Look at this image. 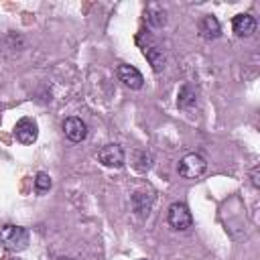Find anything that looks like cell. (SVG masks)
<instances>
[{
    "label": "cell",
    "instance_id": "obj_16",
    "mask_svg": "<svg viewBox=\"0 0 260 260\" xmlns=\"http://www.w3.org/2000/svg\"><path fill=\"white\" fill-rule=\"evenodd\" d=\"M4 260H20V258H4Z\"/></svg>",
    "mask_w": 260,
    "mask_h": 260
},
{
    "label": "cell",
    "instance_id": "obj_14",
    "mask_svg": "<svg viewBox=\"0 0 260 260\" xmlns=\"http://www.w3.org/2000/svg\"><path fill=\"white\" fill-rule=\"evenodd\" d=\"M51 177L47 175V173H39L37 177H35V189H37V193H47L49 189H51Z\"/></svg>",
    "mask_w": 260,
    "mask_h": 260
},
{
    "label": "cell",
    "instance_id": "obj_17",
    "mask_svg": "<svg viewBox=\"0 0 260 260\" xmlns=\"http://www.w3.org/2000/svg\"><path fill=\"white\" fill-rule=\"evenodd\" d=\"M57 260H71V258H57Z\"/></svg>",
    "mask_w": 260,
    "mask_h": 260
},
{
    "label": "cell",
    "instance_id": "obj_15",
    "mask_svg": "<svg viewBox=\"0 0 260 260\" xmlns=\"http://www.w3.org/2000/svg\"><path fill=\"white\" fill-rule=\"evenodd\" d=\"M252 183H254V185L258 187V167H256V169L252 171Z\"/></svg>",
    "mask_w": 260,
    "mask_h": 260
},
{
    "label": "cell",
    "instance_id": "obj_9",
    "mask_svg": "<svg viewBox=\"0 0 260 260\" xmlns=\"http://www.w3.org/2000/svg\"><path fill=\"white\" fill-rule=\"evenodd\" d=\"M232 28L238 37H250L256 30V20L250 14H236L232 20Z\"/></svg>",
    "mask_w": 260,
    "mask_h": 260
},
{
    "label": "cell",
    "instance_id": "obj_1",
    "mask_svg": "<svg viewBox=\"0 0 260 260\" xmlns=\"http://www.w3.org/2000/svg\"><path fill=\"white\" fill-rule=\"evenodd\" d=\"M0 242L12 252H20L28 244V232L20 225H4L0 230Z\"/></svg>",
    "mask_w": 260,
    "mask_h": 260
},
{
    "label": "cell",
    "instance_id": "obj_6",
    "mask_svg": "<svg viewBox=\"0 0 260 260\" xmlns=\"http://www.w3.org/2000/svg\"><path fill=\"white\" fill-rule=\"evenodd\" d=\"M118 79H120L126 87H130V89H140L142 83H144L142 73H140L134 65H126V63L118 65Z\"/></svg>",
    "mask_w": 260,
    "mask_h": 260
},
{
    "label": "cell",
    "instance_id": "obj_2",
    "mask_svg": "<svg viewBox=\"0 0 260 260\" xmlns=\"http://www.w3.org/2000/svg\"><path fill=\"white\" fill-rule=\"evenodd\" d=\"M205 167H207L205 158L201 154H197V152H191V154H185L179 160L177 169H179V175L183 179H197V177H201L205 173Z\"/></svg>",
    "mask_w": 260,
    "mask_h": 260
},
{
    "label": "cell",
    "instance_id": "obj_5",
    "mask_svg": "<svg viewBox=\"0 0 260 260\" xmlns=\"http://www.w3.org/2000/svg\"><path fill=\"white\" fill-rule=\"evenodd\" d=\"M98 160L104 165V167H122L124 165V150L120 144H106L98 150Z\"/></svg>",
    "mask_w": 260,
    "mask_h": 260
},
{
    "label": "cell",
    "instance_id": "obj_10",
    "mask_svg": "<svg viewBox=\"0 0 260 260\" xmlns=\"http://www.w3.org/2000/svg\"><path fill=\"white\" fill-rule=\"evenodd\" d=\"M152 207V193L150 191H136L132 195V209L138 217H146Z\"/></svg>",
    "mask_w": 260,
    "mask_h": 260
},
{
    "label": "cell",
    "instance_id": "obj_12",
    "mask_svg": "<svg viewBox=\"0 0 260 260\" xmlns=\"http://www.w3.org/2000/svg\"><path fill=\"white\" fill-rule=\"evenodd\" d=\"M144 18H146V22L152 24V26H162V24L167 22V12H165V8L158 6V4H150V6L144 10Z\"/></svg>",
    "mask_w": 260,
    "mask_h": 260
},
{
    "label": "cell",
    "instance_id": "obj_11",
    "mask_svg": "<svg viewBox=\"0 0 260 260\" xmlns=\"http://www.w3.org/2000/svg\"><path fill=\"white\" fill-rule=\"evenodd\" d=\"M199 32H201L203 39H217L219 32H221V26H219V22H217L215 16L205 14V16L199 20Z\"/></svg>",
    "mask_w": 260,
    "mask_h": 260
},
{
    "label": "cell",
    "instance_id": "obj_7",
    "mask_svg": "<svg viewBox=\"0 0 260 260\" xmlns=\"http://www.w3.org/2000/svg\"><path fill=\"white\" fill-rule=\"evenodd\" d=\"M63 132H65V136L71 142H81L87 136V124L81 118H75L73 116V118H67L63 122Z\"/></svg>",
    "mask_w": 260,
    "mask_h": 260
},
{
    "label": "cell",
    "instance_id": "obj_13",
    "mask_svg": "<svg viewBox=\"0 0 260 260\" xmlns=\"http://www.w3.org/2000/svg\"><path fill=\"white\" fill-rule=\"evenodd\" d=\"M195 104V89L185 83L181 89H179V95H177V106L179 108H191Z\"/></svg>",
    "mask_w": 260,
    "mask_h": 260
},
{
    "label": "cell",
    "instance_id": "obj_8",
    "mask_svg": "<svg viewBox=\"0 0 260 260\" xmlns=\"http://www.w3.org/2000/svg\"><path fill=\"white\" fill-rule=\"evenodd\" d=\"M140 47H142V53H144V57L148 59V63L152 65V69L154 71H160L162 67H165V53H162V49L154 43V41H146V43H140Z\"/></svg>",
    "mask_w": 260,
    "mask_h": 260
},
{
    "label": "cell",
    "instance_id": "obj_3",
    "mask_svg": "<svg viewBox=\"0 0 260 260\" xmlns=\"http://www.w3.org/2000/svg\"><path fill=\"white\" fill-rule=\"evenodd\" d=\"M167 219H169L171 228L173 230H179V232H185V230H189L193 225V215H191L189 207L185 203H181V201L171 203L169 213H167Z\"/></svg>",
    "mask_w": 260,
    "mask_h": 260
},
{
    "label": "cell",
    "instance_id": "obj_4",
    "mask_svg": "<svg viewBox=\"0 0 260 260\" xmlns=\"http://www.w3.org/2000/svg\"><path fill=\"white\" fill-rule=\"evenodd\" d=\"M14 136L20 144H32L39 136V126L35 120L30 118H20L16 124H14Z\"/></svg>",
    "mask_w": 260,
    "mask_h": 260
}]
</instances>
